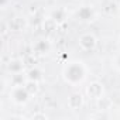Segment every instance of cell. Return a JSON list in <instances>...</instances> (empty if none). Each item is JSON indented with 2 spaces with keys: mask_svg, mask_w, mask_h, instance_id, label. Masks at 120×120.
<instances>
[{
  "mask_svg": "<svg viewBox=\"0 0 120 120\" xmlns=\"http://www.w3.org/2000/svg\"><path fill=\"white\" fill-rule=\"evenodd\" d=\"M79 45H81L83 49H86V51L93 49V48L96 47V38H95L92 34H83V35H81V38H79Z\"/></svg>",
  "mask_w": 120,
  "mask_h": 120,
  "instance_id": "3957f363",
  "label": "cell"
},
{
  "mask_svg": "<svg viewBox=\"0 0 120 120\" xmlns=\"http://www.w3.org/2000/svg\"><path fill=\"white\" fill-rule=\"evenodd\" d=\"M52 20H54V21H56V23L64 21V20H65V13H64L62 10H56V11L52 14Z\"/></svg>",
  "mask_w": 120,
  "mask_h": 120,
  "instance_id": "8fae6325",
  "label": "cell"
},
{
  "mask_svg": "<svg viewBox=\"0 0 120 120\" xmlns=\"http://www.w3.org/2000/svg\"><path fill=\"white\" fill-rule=\"evenodd\" d=\"M88 93L90 98H95V99H100L102 95H103V88L99 82H93L90 83V86L88 88Z\"/></svg>",
  "mask_w": 120,
  "mask_h": 120,
  "instance_id": "277c9868",
  "label": "cell"
},
{
  "mask_svg": "<svg viewBox=\"0 0 120 120\" xmlns=\"http://www.w3.org/2000/svg\"><path fill=\"white\" fill-rule=\"evenodd\" d=\"M10 96H11V99H13L16 103H26V102L28 100L30 92L26 89V86L17 85V86H14L13 90L10 92Z\"/></svg>",
  "mask_w": 120,
  "mask_h": 120,
  "instance_id": "7a4b0ae2",
  "label": "cell"
},
{
  "mask_svg": "<svg viewBox=\"0 0 120 120\" xmlns=\"http://www.w3.org/2000/svg\"><path fill=\"white\" fill-rule=\"evenodd\" d=\"M26 89H27V90L30 92V95L35 93V92H37V89H38V86H37V81L28 79V82L26 83Z\"/></svg>",
  "mask_w": 120,
  "mask_h": 120,
  "instance_id": "9c48e42d",
  "label": "cell"
},
{
  "mask_svg": "<svg viewBox=\"0 0 120 120\" xmlns=\"http://www.w3.org/2000/svg\"><path fill=\"white\" fill-rule=\"evenodd\" d=\"M28 79H33V81H41L42 79V74H41V71L40 69H31L30 72H28Z\"/></svg>",
  "mask_w": 120,
  "mask_h": 120,
  "instance_id": "ba28073f",
  "label": "cell"
},
{
  "mask_svg": "<svg viewBox=\"0 0 120 120\" xmlns=\"http://www.w3.org/2000/svg\"><path fill=\"white\" fill-rule=\"evenodd\" d=\"M78 17L83 21H88V20H92L93 17V11L89 9V7H82L79 11H78Z\"/></svg>",
  "mask_w": 120,
  "mask_h": 120,
  "instance_id": "8992f818",
  "label": "cell"
},
{
  "mask_svg": "<svg viewBox=\"0 0 120 120\" xmlns=\"http://www.w3.org/2000/svg\"><path fill=\"white\" fill-rule=\"evenodd\" d=\"M48 49H49V44L45 42V41H40V42L35 44V51L40 52V54H47Z\"/></svg>",
  "mask_w": 120,
  "mask_h": 120,
  "instance_id": "52a82bcc",
  "label": "cell"
},
{
  "mask_svg": "<svg viewBox=\"0 0 120 120\" xmlns=\"http://www.w3.org/2000/svg\"><path fill=\"white\" fill-rule=\"evenodd\" d=\"M68 105H69L71 109H79V107L82 106V96H81L79 93L71 95V98H69V100H68Z\"/></svg>",
  "mask_w": 120,
  "mask_h": 120,
  "instance_id": "5b68a950",
  "label": "cell"
},
{
  "mask_svg": "<svg viewBox=\"0 0 120 120\" xmlns=\"http://www.w3.org/2000/svg\"><path fill=\"white\" fill-rule=\"evenodd\" d=\"M64 78L71 85H76V83L82 82L83 78H85V68H83V65L81 62L69 64L64 69Z\"/></svg>",
  "mask_w": 120,
  "mask_h": 120,
  "instance_id": "6da1fadb",
  "label": "cell"
},
{
  "mask_svg": "<svg viewBox=\"0 0 120 120\" xmlns=\"http://www.w3.org/2000/svg\"><path fill=\"white\" fill-rule=\"evenodd\" d=\"M9 69L13 71V72H16V74H19V72L23 69V64H21L20 61H13V62H10Z\"/></svg>",
  "mask_w": 120,
  "mask_h": 120,
  "instance_id": "30bf717a",
  "label": "cell"
},
{
  "mask_svg": "<svg viewBox=\"0 0 120 120\" xmlns=\"http://www.w3.org/2000/svg\"><path fill=\"white\" fill-rule=\"evenodd\" d=\"M116 67H117V68L120 69V55H119V56L116 58Z\"/></svg>",
  "mask_w": 120,
  "mask_h": 120,
  "instance_id": "7c38bea8",
  "label": "cell"
}]
</instances>
